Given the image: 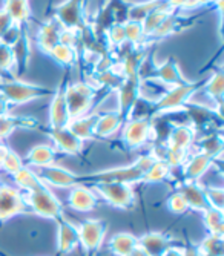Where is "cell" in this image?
Instances as JSON below:
<instances>
[{
	"instance_id": "cell-37",
	"label": "cell",
	"mask_w": 224,
	"mask_h": 256,
	"mask_svg": "<svg viewBox=\"0 0 224 256\" xmlns=\"http://www.w3.org/2000/svg\"><path fill=\"white\" fill-rule=\"evenodd\" d=\"M163 0H148V2L143 4H134L128 8V20H134V22H143L146 18V16L156 6L160 5Z\"/></svg>"
},
{
	"instance_id": "cell-6",
	"label": "cell",
	"mask_w": 224,
	"mask_h": 256,
	"mask_svg": "<svg viewBox=\"0 0 224 256\" xmlns=\"http://www.w3.org/2000/svg\"><path fill=\"white\" fill-rule=\"evenodd\" d=\"M54 17L68 30L82 31L89 26V20L84 14V0H64L56 8Z\"/></svg>"
},
{
	"instance_id": "cell-9",
	"label": "cell",
	"mask_w": 224,
	"mask_h": 256,
	"mask_svg": "<svg viewBox=\"0 0 224 256\" xmlns=\"http://www.w3.org/2000/svg\"><path fill=\"white\" fill-rule=\"evenodd\" d=\"M140 83H142V80L138 76L126 77L124 82L117 89V94H118V110L117 112L123 122L129 120L130 110L140 97Z\"/></svg>"
},
{
	"instance_id": "cell-13",
	"label": "cell",
	"mask_w": 224,
	"mask_h": 256,
	"mask_svg": "<svg viewBox=\"0 0 224 256\" xmlns=\"http://www.w3.org/2000/svg\"><path fill=\"white\" fill-rule=\"evenodd\" d=\"M64 83H60L56 90L54 96L51 97V106H50V126L51 129H60L66 128L71 120L70 112H68V104H66L64 98Z\"/></svg>"
},
{
	"instance_id": "cell-35",
	"label": "cell",
	"mask_w": 224,
	"mask_h": 256,
	"mask_svg": "<svg viewBox=\"0 0 224 256\" xmlns=\"http://www.w3.org/2000/svg\"><path fill=\"white\" fill-rule=\"evenodd\" d=\"M200 149L198 152H203L206 155H209L210 158H216L221 155V150H222V138L220 134H208L204 135L203 138L200 140L198 143Z\"/></svg>"
},
{
	"instance_id": "cell-45",
	"label": "cell",
	"mask_w": 224,
	"mask_h": 256,
	"mask_svg": "<svg viewBox=\"0 0 224 256\" xmlns=\"http://www.w3.org/2000/svg\"><path fill=\"white\" fill-rule=\"evenodd\" d=\"M168 5L175 11V10H186V8H194L196 6V0H166Z\"/></svg>"
},
{
	"instance_id": "cell-27",
	"label": "cell",
	"mask_w": 224,
	"mask_h": 256,
	"mask_svg": "<svg viewBox=\"0 0 224 256\" xmlns=\"http://www.w3.org/2000/svg\"><path fill=\"white\" fill-rule=\"evenodd\" d=\"M138 247L143 248L149 256H162L168 248H170L169 240L163 234H156V232L138 238Z\"/></svg>"
},
{
	"instance_id": "cell-51",
	"label": "cell",
	"mask_w": 224,
	"mask_h": 256,
	"mask_svg": "<svg viewBox=\"0 0 224 256\" xmlns=\"http://www.w3.org/2000/svg\"><path fill=\"white\" fill-rule=\"evenodd\" d=\"M129 256H149L143 248H140V247H136L132 252H130V254Z\"/></svg>"
},
{
	"instance_id": "cell-22",
	"label": "cell",
	"mask_w": 224,
	"mask_h": 256,
	"mask_svg": "<svg viewBox=\"0 0 224 256\" xmlns=\"http://www.w3.org/2000/svg\"><path fill=\"white\" fill-rule=\"evenodd\" d=\"M172 12H175V11L168 5V2L164 0V2H162L160 5H156L146 16V18L142 22V26H143V32L146 36V40H148V37H150L156 31V28H158Z\"/></svg>"
},
{
	"instance_id": "cell-33",
	"label": "cell",
	"mask_w": 224,
	"mask_h": 256,
	"mask_svg": "<svg viewBox=\"0 0 224 256\" xmlns=\"http://www.w3.org/2000/svg\"><path fill=\"white\" fill-rule=\"evenodd\" d=\"M48 54L57 63H60L62 66H66V68L72 66L78 58V51L76 48H71L68 44H63V43H57Z\"/></svg>"
},
{
	"instance_id": "cell-14",
	"label": "cell",
	"mask_w": 224,
	"mask_h": 256,
	"mask_svg": "<svg viewBox=\"0 0 224 256\" xmlns=\"http://www.w3.org/2000/svg\"><path fill=\"white\" fill-rule=\"evenodd\" d=\"M154 80L160 82L166 88L183 84L188 82L182 72L180 66H178V63L174 58H168L162 64H156L155 72H154Z\"/></svg>"
},
{
	"instance_id": "cell-16",
	"label": "cell",
	"mask_w": 224,
	"mask_h": 256,
	"mask_svg": "<svg viewBox=\"0 0 224 256\" xmlns=\"http://www.w3.org/2000/svg\"><path fill=\"white\" fill-rule=\"evenodd\" d=\"M214 164V158L203 152H195L192 155H188L184 164H183V172H184V180L186 181H196L200 176H203L209 168Z\"/></svg>"
},
{
	"instance_id": "cell-32",
	"label": "cell",
	"mask_w": 224,
	"mask_h": 256,
	"mask_svg": "<svg viewBox=\"0 0 224 256\" xmlns=\"http://www.w3.org/2000/svg\"><path fill=\"white\" fill-rule=\"evenodd\" d=\"M14 178V182L18 186V188H22L26 192H32V190H37L40 188H43V182L40 181V178L37 176V174L34 170H31L30 168L24 166L18 172H16L12 175Z\"/></svg>"
},
{
	"instance_id": "cell-17",
	"label": "cell",
	"mask_w": 224,
	"mask_h": 256,
	"mask_svg": "<svg viewBox=\"0 0 224 256\" xmlns=\"http://www.w3.org/2000/svg\"><path fill=\"white\" fill-rule=\"evenodd\" d=\"M63 30H64V26L56 17L50 18L48 22H44L37 34V42H38L40 50L44 52H50L57 43H60V36H62Z\"/></svg>"
},
{
	"instance_id": "cell-11",
	"label": "cell",
	"mask_w": 224,
	"mask_h": 256,
	"mask_svg": "<svg viewBox=\"0 0 224 256\" xmlns=\"http://www.w3.org/2000/svg\"><path fill=\"white\" fill-rule=\"evenodd\" d=\"M36 174L44 186H54V188H74V186H78V175L60 166L51 164L48 168H40V170Z\"/></svg>"
},
{
	"instance_id": "cell-41",
	"label": "cell",
	"mask_w": 224,
	"mask_h": 256,
	"mask_svg": "<svg viewBox=\"0 0 224 256\" xmlns=\"http://www.w3.org/2000/svg\"><path fill=\"white\" fill-rule=\"evenodd\" d=\"M222 252V241H221V235H209L204 242L200 246L198 253L203 256H221Z\"/></svg>"
},
{
	"instance_id": "cell-48",
	"label": "cell",
	"mask_w": 224,
	"mask_h": 256,
	"mask_svg": "<svg viewBox=\"0 0 224 256\" xmlns=\"http://www.w3.org/2000/svg\"><path fill=\"white\" fill-rule=\"evenodd\" d=\"M162 256H183V250H182V248L170 247V248H168Z\"/></svg>"
},
{
	"instance_id": "cell-15",
	"label": "cell",
	"mask_w": 224,
	"mask_h": 256,
	"mask_svg": "<svg viewBox=\"0 0 224 256\" xmlns=\"http://www.w3.org/2000/svg\"><path fill=\"white\" fill-rule=\"evenodd\" d=\"M50 136L52 140V144L70 155H77L82 152L83 149V142L78 140L68 128H60V129H51L50 130Z\"/></svg>"
},
{
	"instance_id": "cell-34",
	"label": "cell",
	"mask_w": 224,
	"mask_h": 256,
	"mask_svg": "<svg viewBox=\"0 0 224 256\" xmlns=\"http://www.w3.org/2000/svg\"><path fill=\"white\" fill-rule=\"evenodd\" d=\"M123 26H124V36H126L128 43H130L134 46H149L140 22L126 20L123 23Z\"/></svg>"
},
{
	"instance_id": "cell-19",
	"label": "cell",
	"mask_w": 224,
	"mask_h": 256,
	"mask_svg": "<svg viewBox=\"0 0 224 256\" xmlns=\"http://www.w3.org/2000/svg\"><path fill=\"white\" fill-rule=\"evenodd\" d=\"M12 57H14V78H18L25 74L28 63H30V38H28V31L25 30L20 38L11 46Z\"/></svg>"
},
{
	"instance_id": "cell-25",
	"label": "cell",
	"mask_w": 224,
	"mask_h": 256,
	"mask_svg": "<svg viewBox=\"0 0 224 256\" xmlns=\"http://www.w3.org/2000/svg\"><path fill=\"white\" fill-rule=\"evenodd\" d=\"M96 123H97V114H88V115H83V117L70 120L66 128H68L78 140L84 142V140L96 136L94 135Z\"/></svg>"
},
{
	"instance_id": "cell-12",
	"label": "cell",
	"mask_w": 224,
	"mask_h": 256,
	"mask_svg": "<svg viewBox=\"0 0 224 256\" xmlns=\"http://www.w3.org/2000/svg\"><path fill=\"white\" fill-rule=\"evenodd\" d=\"M77 230L78 244H82L88 252H92L102 246L106 226L100 220H86L83 224H80V227H77Z\"/></svg>"
},
{
	"instance_id": "cell-42",
	"label": "cell",
	"mask_w": 224,
	"mask_h": 256,
	"mask_svg": "<svg viewBox=\"0 0 224 256\" xmlns=\"http://www.w3.org/2000/svg\"><path fill=\"white\" fill-rule=\"evenodd\" d=\"M24 166H25L24 164V160H22L16 152H12L11 149L6 154V156L2 160V162H0V169H4L6 174H11V175H14L16 172H18Z\"/></svg>"
},
{
	"instance_id": "cell-36",
	"label": "cell",
	"mask_w": 224,
	"mask_h": 256,
	"mask_svg": "<svg viewBox=\"0 0 224 256\" xmlns=\"http://www.w3.org/2000/svg\"><path fill=\"white\" fill-rule=\"evenodd\" d=\"M170 175V168L164 160H155L154 164L149 168V170L144 174L143 181L144 182H160L166 180Z\"/></svg>"
},
{
	"instance_id": "cell-1",
	"label": "cell",
	"mask_w": 224,
	"mask_h": 256,
	"mask_svg": "<svg viewBox=\"0 0 224 256\" xmlns=\"http://www.w3.org/2000/svg\"><path fill=\"white\" fill-rule=\"evenodd\" d=\"M155 158L150 154L142 155L136 162H132L129 166L114 168V169H106L96 172L92 175H78V184H88V182H124V184H134L143 181L144 174L149 170V168L154 164Z\"/></svg>"
},
{
	"instance_id": "cell-18",
	"label": "cell",
	"mask_w": 224,
	"mask_h": 256,
	"mask_svg": "<svg viewBox=\"0 0 224 256\" xmlns=\"http://www.w3.org/2000/svg\"><path fill=\"white\" fill-rule=\"evenodd\" d=\"M180 192L188 204L189 208H194V210H200L204 212L210 207L206 198V192L204 189L196 181H184V184L180 188Z\"/></svg>"
},
{
	"instance_id": "cell-43",
	"label": "cell",
	"mask_w": 224,
	"mask_h": 256,
	"mask_svg": "<svg viewBox=\"0 0 224 256\" xmlns=\"http://www.w3.org/2000/svg\"><path fill=\"white\" fill-rule=\"evenodd\" d=\"M206 192V198L210 207L218 208V210H222V206H224V190L221 188H209L204 189Z\"/></svg>"
},
{
	"instance_id": "cell-46",
	"label": "cell",
	"mask_w": 224,
	"mask_h": 256,
	"mask_svg": "<svg viewBox=\"0 0 224 256\" xmlns=\"http://www.w3.org/2000/svg\"><path fill=\"white\" fill-rule=\"evenodd\" d=\"M12 20H11V17H10V14L6 12V10L5 8H2L0 10V36H2L11 25H12Z\"/></svg>"
},
{
	"instance_id": "cell-39",
	"label": "cell",
	"mask_w": 224,
	"mask_h": 256,
	"mask_svg": "<svg viewBox=\"0 0 224 256\" xmlns=\"http://www.w3.org/2000/svg\"><path fill=\"white\" fill-rule=\"evenodd\" d=\"M203 214H204V221H206L208 228L210 230V234L222 236V210L209 207Z\"/></svg>"
},
{
	"instance_id": "cell-31",
	"label": "cell",
	"mask_w": 224,
	"mask_h": 256,
	"mask_svg": "<svg viewBox=\"0 0 224 256\" xmlns=\"http://www.w3.org/2000/svg\"><path fill=\"white\" fill-rule=\"evenodd\" d=\"M4 8L6 10V12L10 14V17L14 23L25 25V23L30 20L31 10H30L28 0H6Z\"/></svg>"
},
{
	"instance_id": "cell-5",
	"label": "cell",
	"mask_w": 224,
	"mask_h": 256,
	"mask_svg": "<svg viewBox=\"0 0 224 256\" xmlns=\"http://www.w3.org/2000/svg\"><path fill=\"white\" fill-rule=\"evenodd\" d=\"M25 202L40 216L54 218V220H58L62 216V206L56 198V195L46 186H43V188L32 192H26Z\"/></svg>"
},
{
	"instance_id": "cell-10",
	"label": "cell",
	"mask_w": 224,
	"mask_h": 256,
	"mask_svg": "<svg viewBox=\"0 0 224 256\" xmlns=\"http://www.w3.org/2000/svg\"><path fill=\"white\" fill-rule=\"evenodd\" d=\"M25 196L10 186H0V221H6L14 215L26 210Z\"/></svg>"
},
{
	"instance_id": "cell-24",
	"label": "cell",
	"mask_w": 224,
	"mask_h": 256,
	"mask_svg": "<svg viewBox=\"0 0 224 256\" xmlns=\"http://www.w3.org/2000/svg\"><path fill=\"white\" fill-rule=\"evenodd\" d=\"M123 124V120L118 115V112H104L102 115H97V123L94 129V135L98 138H108L112 134H116Z\"/></svg>"
},
{
	"instance_id": "cell-21",
	"label": "cell",
	"mask_w": 224,
	"mask_h": 256,
	"mask_svg": "<svg viewBox=\"0 0 224 256\" xmlns=\"http://www.w3.org/2000/svg\"><path fill=\"white\" fill-rule=\"evenodd\" d=\"M195 135L196 132L189 123L184 124H175L172 130L169 132L168 136V146L170 148H178V149H184L189 150V148L195 142Z\"/></svg>"
},
{
	"instance_id": "cell-47",
	"label": "cell",
	"mask_w": 224,
	"mask_h": 256,
	"mask_svg": "<svg viewBox=\"0 0 224 256\" xmlns=\"http://www.w3.org/2000/svg\"><path fill=\"white\" fill-rule=\"evenodd\" d=\"M10 108H11L10 102H8L6 98H4L2 96H0V117H4V115H6V114L10 112Z\"/></svg>"
},
{
	"instance_id": "cell-29",
	"label": "cell",
	"mask_w": 224,
	"mask_h": 256,
	"mask_svg": "<svg viewBox=\"0 0 224 256\" xmlns=\"http://www.w3.org/2000/svg\"><path fill=\"white\" fill-rule=\"evenodd\" d=\"M109 247L112 253L117 256H129L134 248L138 247V238L130 234H118L112 236V240L109 241Z\"/></svg>"
},
{
	"instance_id": "cell-7",
	"label": "cell",
	"mask_w": 224,
	"mask_h": 256,
	"mask_svg": "<svg viewBox=\"0 0 224 256\" xmlns=\"http://www.w3.org/2000/svg\"><path fill=\"white\" fill-rule=\"evenodd\" d=\"M155 135L154 123L150 118H130L124 123L123 128V142L128 148L137 149L144 146L149 140Z\"/></svg>"
},
{
	"instance_id": "cell-3",
	"label": "cell",
	"mask_w": 224,
	"mask_h": 256,
	"mask_svg": "<svg viewBox=\"0 0 224 256\" xmlns=\"http://www.w3.org/2000/svg\"><path fill=\"white\" fill-rule=\"evenodd\" d=\"M198 83L186 82L183 84H176L172 88H168L163 94L152 102V118L156 115H163L166 112L174 110H183L188 102L194 97V94L198 90Z\"/></svg>"
},
{
	"instance_id": "cell-26",
	"label": "cell",
	"mask_w": 224,
	"mask_h": 256,
	"mask_svg": "<svg viewBox=\"0 0 224 256\" xmlns=\"http://www.w3.org/2000/svg\"><path fill=\"white\" fill-rule=\"evenodd\" d=\"M78 244V230L70 221L58 218V250L68 253Z\"/></svg>"
},
{
	"instance_id": "cell-52",
	"label": "cell",
	"mask_w": 224,
	"mask_h": 256,
	"mask_svg": "<svg viewBox=\"0 0 224 256\" xmlns=\"http://www.w3.org/2000/svg\"><path fill=\"white\" fill-rule=\"evenodd\" d=\"M183 256H200L198 248H186L183 250Z\"/></svg>"
},
{
	"instance_id": "cell-23",
	"label": "cell",
	"mask_w": 224,
	"mask_h": 256,
	"mask_svg": "<svg viewBox=\"0 0 224 256\" xmlns=\"http://www.w3.org/2000/svg\"><path fill=\"white\" fill-rule=\"evenodd\" d=\"M188 26H189L188 25V18H183V16L172 12L162 23V25L156 28V31L150 37H148V43H152L154 40H162V38L169 37V36H172L175 32H180V31L186 30Z\"/></svg>"
},
{
	"instance_id": "cell-49",
	"label": "cell",
	"mask_w": 224,
	"mask_h": 256,
	"mask_svg": "<svg viewBox=\"0 0 224 256\" xmlns=\"http://www.w3.org/2000/svg\"><path fill=\"white\" fill-rule=\"evenodd\" d=\"M8 152H10V148L2 142V140H0V162H2V160L6 156Z\"/></svg>"
},
{
	"instance_id": "cell-2",
	"label": "cell",
	"mask_w": 224,
	"mask_h": 256,
	"mask_svg": "<svg viewBox=\"0 0 224 256\" xmlns=\"http://www.w3.org/2000/svg\"><path fill=\"white\" fill-rule=\"evenodd\" d=\"M52 88L25 83L18 78H0V96L6 98L10 104H22L37 98H48L54 96Z\"/></svg>"
},
{
	"instance_id": "cell-38",
	"label": "cell",
	"mask_w": 224,
	"mask_h": 256,
	"mask_svg": "<svg viewBox=\"0 0 224 256\" xmlns=\"http://www.w3.org/2000/svg\"><path fill=\"white\" fill-rule=\"evenodd\" d=\"M204 90L212 100H216L218 104H221V98L224 94V77L220 71L212 74L210 78L204 83Z\"/></svg>"
},
{
	"instance_id": "cell-53",
	"label": "cell",
	"mask_w": 224,
	"mask_h": 256,
	"mask_svg": "<svg viewBox=\"0 0 224 256\" xmlns=\"http://www.w3.org/2000/svg\"><path fill=\"white\" fill-rule=\"evenodd\" d=\"M163 2H164V0H163Z\"/></svg>"
},
{
	"instance_id": "cell-20",
	"label": "cell",
	"mask_w": 224,
	"mask_h": 256,
	"mask_svg": "<svg viewBox=\"0 0 224 256\" xmlns=\"http://www.w3.org/2000/svg\"><path fill=\"white\" fill-rule=\"evenodd\" d=\"M98 195L92 190L86 188V186H74L71 194H70V206L78 212H88L92 210L97 206Z\"/></svg>"
},
{
	"instance_id": "cell-4",
	"label": "cell",
	"mask_w": 224,
	"mask_h": 256,
	"mask_svg": "<svg viewBox=\"0 0 224 256\" xmlns=\"http://www.w3.org/2000/svg\"><path fill=\"white\" fill-rule=\"evenodd\" d=\"M97 94H98V88L92 86L89 82L72 83L64 86V98H66V104H68L71 120L88 115L92 108Z\"/></svg>"
},
{
	"instance_id": "cell-28",
	"label": "cell",
	"mask_w": 224,
	"mask_h": 256,
	"mask_svg": "<svg viewBox=\"0 0 224 256\" xmlns=\"http://www.w3.org/2000/svg\"><path fill=\"white\" fill-rule=\"evenodd\" d=\"M54 149L50 144H37L26 154V161L31 166L48 168L54 164Z\"/></svg>"
},
{
	"instance_id": "cell-30",
	"label": "cell",
	"mask_w": 224,
	"mask_h": 256,
	"mask_svg": "<svg viewBox=\"0 0 224 256\" xmlns=\"http://www.w3.org/2000/svg\"><path fill=\"white\" fill-rule=\"evenodd\" d=\"M36 120L32 118H22V117H11V115H4L0 117V140H6L16 129L18 128H34Z\"/></svg>"
},
{
	"instance_id": "cell-44",
	"label": "cell",
	"mask_w": 224,
	"mask_h": 256,
	"mask_svg": "<svg viewBox=\"0 0 224 256\" xmlns=\"http://www.w3.org/2000/svg\"><path fill=\"white\" fill-rule=\"evenodd\" d=\"M168 206H169L170 210L175 212V214H183V212H186L188 208H189L188 204H186V201H184V198H183V195H182L180 192H175V194L169 198Z\"/></svg>"
},
{
	"instance_id": "cell-40",
	"label": "cell",
	"mask_w": 224,
	"mask_h": 256,
	"mask_svg": "<svg viewBox=\"0 0 224 256\" xmlns=\"http://www.w3.org/2000/svg\"><path fill=\"white\" fill-rule=\"evenodd\" d=\"M104 38H106V42H108V44L110 46V48H114V50H117L118 46L126 43L123 23H114V25H110L104 32Z\"/></svg>"
},
{
	"instance_id": "cell-50",
	"label": "cell",
	"mask_w": 224,
	"mask_h": 256,
	"mask_svg": "<svg viewBox=\"0 0 224 256\" xmlns=\"http://www.w3.org/2000/svg\"><path fill=\"white\" fill-rule=\"evenodd\" d=\"M196 4L198 5H214V4H216L220 8H221V4H222V0H196Z\"/></svg>"
},
{
	"instance_id": "cell-8",
	"label": "cell",
	"mask_w": 224,
	"mask_h": 256,
	"mask_svg": "<svg viewBox=\"0 0 224 256\" xmlns=\"http://www.w3.org/2000/svg\"><path fill=\"white\" fill-rule=\"evenodd\" d=\"M94 190L109 204L118 208H128L134 202L132 186L124 182H100L94 184Z\"/></svg>"
}]
</instances>
